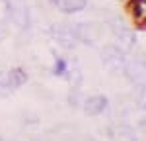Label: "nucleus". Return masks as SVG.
<instances>
[{
    "mask_svg": "<svg viewBox=\"0 0 146 141\" xmlns=\"http://www.w3.org/2000/svg\"><path fill=\"white\" fill-rule=\"evenodd\" d=\"M23 82H25V73L20 69H14L10 73H0V94L8 96L18 86H22Z\"/></svg>",
    "mask_w": 146,
    "mask_h": 141,
    "instance_id": "f257e3e1",
    "label": "nucleus"
},
{
    "mask_svg": "<svg viewBox=\"0 0 146 141\" xmlns=\"http://www.w3.org/2000/svg\"><path fill=\"white\" fill-rule=\"evenodd\" d=\"M6 8L10 12L12 22L16 23L18 28L23 30V28L29 26V14H27V8H25V4H23L22 0H8Z\"/></svg>",
    "mask_w": 146,
    "mask_h": 141,
    "instance_id": "f03ea898",
    "label": "nucleus"
},
{
    "mask_svg": "<svg viewBox=\"0 0 146 141\" xmlns=\"http://www.w3.org/2000/svg\"><path fill=\"white\" fill-rule=\"evenodd\" d=\"M51 34L55 37L56 41L60 43L62 47H66V49H72V47L76 45V35H74V28H70V26H60V23H56L51 28Z\"/></svg>",
    "mask_w": 146,
    "mask_h": 141,
    "instance_id": "7ed1b4c3",
    "label": "nucleus"
},
{
    "mask_svg": "<svg viewBox=\"0 0 146 141\" xmlns=\"http://www.w3.org/2000/svg\"><path fill=\"white\" fill-rule=\"evenodd\" d=\"M103 61L109 65V69L117 70V73H125V67H127V59H125L123 51L115 49V47H109L103 51Z\"/></svg>",
    "mask_w": 146,
    "mask_h": 141,
    "instance_id": "20e7f679",
    "label": "nucleus"
},
{
    "mask_svg": "<svg viewBox=\"0 0 146 141\" xmlns=\"http://www.w3.org/2000/svg\"><path fill=\"white\" fill-rule=\"evenodd\" d=\"M53 4L64 14H74L86 8V0H53Z\"/></svg>",
    "mask_w": 146,
    "mask_h": 141,
    "instance_id": "39448f33",
    "label": "nucleus"
},
{
    "mask_svg": "<svg viewBox=\"0 0 146 141\" xmlns=\"http://www.w3.org/2000/svg\"><path fill=\"white\" fill-rule=\"evenodd\" d=\"M105 108H107V98H103V96L88 98L86 104H84V110H86L88 114H101Z\"/></svg>",
    "mask_w": 146,
    "mask_h": 141,
    "instance_id": "423d86ee",
    "label": "nucleus"
},
{
    "mask_svg": "<svg viewBox=\"0 0 146 141\" xmlns=\"http://www.w3.org/2000/svg\"><path fill=\"white\" fill-rule=\"evenodd\" d=\"M115 34H117V37H119V41L123 43V47L127 49V47H131V45H135V35L131 34L125 26H121V23H115Z\"/></svg>",
    "mask_w": 146,
    "mask_h": 141,
    "instance_id": "0eeeda50",
    "label": "nucleus"
},
{
    "mask_svg": "<svg viewBox=\"0 0 146 141\" xmlns=\"http://www.w3.org/2000/svg\"><path fill=\"white\" fill-rule=\"evenodd\" d=\"M66 73V63L64 61H56V75H64Z\"/></svg>",
    "mask_w": 146,
    "mask_h": 141,
    "instance_id": "6e6552de",
    "label": "nucleus"
}]
</instances>
